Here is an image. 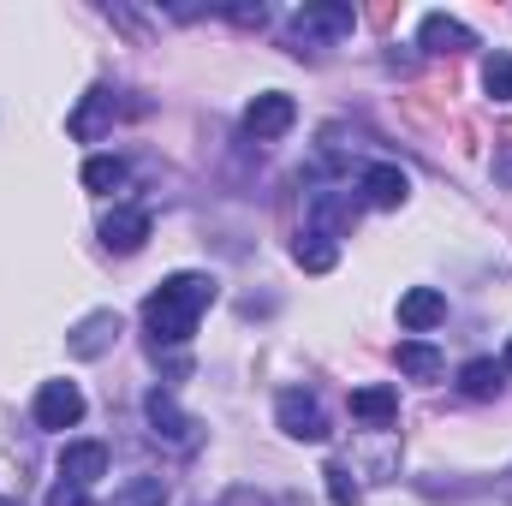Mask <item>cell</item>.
<instances>
[{
  "mask_svg": "<svg viewBox=\"0 0 512 506\" xmlns=\"http://www.w3.org/2000/svg\"><path fill=\"white\" fill-rule=\"evenodd\" d=\"M274 417H280V429L292 435V441H328V417H322V405H316V393H304V387H292V393H280V405H274Z\"/></svg>",
  "mask_w": 512,
  "mask_h": 506,
  "instance_id": "cell-4",
  "label": "cell"
},
{
  "mask_svg": "<svg viewBox=\"0 0 512 506\" xmlns=\"http://www.w3.org/2000/svg\"><path fill=\"white\" fill-rule=\"evenodd\" d=\"M292 120H298V102H292L286 90H262L251 108H245V131H251L256 143H268V137L292 131Z\"/></svg>",
  "mask_w": 512,
  "mask_h": 506,
  "instance_id": "cell-6",
  "label": "cell"
},
{
  "mask_svg": "<svg viewBox=\"0 0 512 506\" xmlns=\"http://www.w3.org/2000/svg\"><path fill=\"white\" fill-rule=\"evenodd\" d=\"M114 334H120V316H114V310H90V316L66 334V352H72V358H102V352L114 346Z\"/></svg>",
  "mask_w": 512,
  "mask_h": 506,
  "instance_id": "cell-12",
  "label": "cell"
},
{
  "mask_svg": "<svg viewBox=\"0 0 512 506\" xmlns=\"http://www.w3.org/2000/svg\"><path fill=\"white\" fill-rule=\"evenodd\" d=\"M48 506H96V501H90V489H78V483H54V489H48Z\"/></svg>",
  "mask_w": 512,
  "mask_h": 506,
  "instance_id": "cell-22",
  "label": "cell"
},
{
  "mask_svg": "<svg viewBox=\"0 0 512 506\" xmlns=\"http://www.w3.org/2000/svg\"><path fill=\"white\" fill-rule=\"evenodd\" d=\"M352 24H358V12L352 6H340V0H316V6H304L298 18H292V42H340V36H352ZM298 48V54H304Z\"/></svg>",
  "mask_w": 512,
  "mask_h": 506,
  "instance_id": "cell-2",
  "label": "cell"
},
{
  "mask_svg": "<svg viewBox=\"0 0 512 506\" xmlns=\"http://www.w3.org/2000/svg\"><path fill=\"white\" fill-rule=\"evenodd\" d=\"M501 376H507V370H501L495 358H471V364L459 370V393H471V399H495V393H501Z\"/></svg>",
  "mask_w": 512,
  "mask_h": 506,
  "instance_id": "cell-16",
  "label": "cell"
},
{
  "mask_svg": "<svg viewBox=\"0 0 512 506\" xmlns=\"http://www.w3.org/2000/svg\"><path fill=\"white\" fill-rule=\"evenodd\" d=\"M120 185H126V161H120V155H90V161H84V191L108 197V191H120Z\"/></svg>",
  "mask_w": 512,
  "mask_h": 506,
  "instance_id": "cell-17",
  "label": "cell"
},
{
  "mask_svg": "<svg viewBox=\"0 0 512 506\" xmlns=\"http://www.w3.org/2000/svg\"><path fill=\"white\" fill-rule=\"evenodd\" d=\"M292 262H298L304 274H328V268L340 262V245H334L328 233H304V239L292 245Z\"/></svg>",
  "mask_w": 512,
  "mask_h": 506,
  "instance_id": "cell-15",
  "label": "cell"
},
{
  "mask_svg": "<svg viewBox=\"0 0 512 506\" xmlns=\"http://www.w3.org/2000/svg\"><path fill=\"white\" fill-rule=\"evenodd\" d=\"M483 90L495 102H512V54H489L483 60Z\"/></svg>",
  "mask_w": 512,
  "mask_h": 506,
  "instance_id": "cell-20",
  "label": "cell"
},
{
  "mask_svg": "<svg viewBox=\"0 0 512 506\" xmlns=\"http://www.w3.org/2000/svg\"><path fill=\"white\" fill-rule=\"evenodd\" d=\"M108 108H114V96H108V90H90V96H84V108L72 114V137L96 143V137H102V120H108Z\"/></svg>",
  "mask_w": 512,
  "mask_h": 506,
  "instance_id": "cell-18",
  "label": "cell"
},
{
  "mask_svg": "<svg viewBox=\"0 0 512 506\" xmlns=\"http://www.w3.org/2000/svg\"><path fill=\"white\" fill-rule=\"evenodd\" d=\"M417 48H423V54H465V48H477V30L459 24V18H447V12H423Z\"/></svg>",
  "mask_w": 512,
  "mask_h": 506,
  "instance_id": "cell-7",
  "label": "cell"
},
{
  "mask_svg": "<svg viewBox=\"0 0 512 506\" xmlns=\"http://www.w3.org/2000/svg\"><path fill=\"white\" fill-rule=\"evenodd\" d=\"M352 417H358L364 429H393V423H399V393L382 387V381H376V387H358V393H352Z\"/></svg>",
  "mask_w": 512,
  "mask_h": 506,
  "instance_id": "cell-13",
  "label": "cell"
},
{
  "mask_svg": "<svg viewBox=\"0 0 512 506\" xmlns=\"http://www.w3.org/2000/svg\"><path fill=\"white\" fill-rule=\"evenodd\" d=\"M30 411H36V429H72L84 417V387L78 381H42Z\"/></svg>",
  "mask_w": 512,
  "mask_h": 506,
  "instance_id": "cell-3",
  "label": "cell"
},
{
  "mask_svg": "<svg viewBox=\"0 0 512 506\" xmlns=\"http://www.w3.org/2000/svg\"><path fill=\"white\" fill-rule=\"evenodd\" d=\"M447 322V298L435 292V286H411L405 298H399V328L405 334H429V328H441Z\"/></svg>",
  "mask_w": 512,
  "mask_h": 506,
  "instance_id": "cell-11",
  "label": "cell"
},
{
  "mask_svg": "<svg viewBox=\"0 0 512 506\" xmlns=\"http://www.w3.org/2000/svg\"><path fill=\"white\" fill-rule=\"evenodd\" d=\"M507 370H512V340H507Z\"/></svg>",
  "mask_w": 512,
  "mask_h": 506,
  "instance_id": "cell-24",
  "label": "cell"
},
{
  "mask_svg": "<svg viewBox=\"0 0 512 506\" xmlns=\"http://www.w3.org/2000/svg\"><path fill=\"white\" fill-rule=\"evenodd\" d=\"M143 417H149V435H155V441H173V447H191V441H197V423H191V417L179 411V399L161 393V387L143 399Z\"/></svg>",
  "mask_w": 512,
  "mask_h": 506,
  "instance_id": "cell-5",
  "label": "cell"
},
{
  "mask_svg": "<svg viewBox=\"0 0 512 506\" xmlns=\"http://www.w3.org/2000/svg\"><path fill=\"white\" fill-rule=\"evenodd\" d=\"M322 477H328V501L334 506H358V477H352L346 465H328Z\"/></svg>",
  "mask_w": 512,
  "mask_h": 506,
  "instance_id": "cell-21",
  "label": "cell"
},
{
  "mask_svg": "<svg viewBox=\"0 0 512 506\" xmlns=\"http://www.w3.org/2000/svg\"><path fill=\"white\" fill-rule=\"evenodd\" d=\"M102 477H108V447H102V441H66V447H60V483L96 489Z\"/></svg>",
  "mask_w": 512,
  "mask_h": 506,
  "instance_id": "cell-8",
  "label": "cell"
},
{
  "mask_svg": "<svg viewBox=\"0 0 512 506\" xmlns=\"http://www.w3.org/2000/svg\"><path fill=\"white\" fill-rule=\"evenodd\" d=\"M102 245L114 256H131L149 245V209H137V203H120L108 221H102Z\"/></svg>",
  "mask_w": 512,
  "mask_h": 506,
  "instance_id": "cell-10",
  "label": "cell"
},
{
  "mask_svg": "<svg viewBox=\"0 0 512 506\" xmlns=\"http://www.w3.org/2000/svg\"><path fill=\"white\" fill-rule=\"evenodd\" d=\"M358 191H364L370 209H399V203L411 197V179H405V167H393V161H370V167L358 173Z\"/></svg>",
  "mask_w": 512,
  "mask_h": 506,
  "instance_id": "cell-9",
  "label": "cell"
},
{
  "mask_svg": "<svg viewBox=\"0 0 512 506\" xmlns=\"http://www.w3.org/2000/svg\"><path fill=\"white\" fill-rule=\"evenodd\" d=\"M0 506H18V501H0Z\"/></svg>",
  "mask_w": 512,
  "mask_h": 506,
  "instance_id": "cell-25",
  "label": "cell"
},
{
  "mask_svg": "<svg viewBox=\"0 0 512 506\" xmlns=\"http://www.w3.org/2000/svg\"><path fill=\"white\" fill-rule=\"evenodd\" d=\"M393 364H399V370H405L411 381H441V370H447V358H441L429 340H399Z\"/></svg>",
  "mask_w": 512,
  "mask_h": 506,
  "instance_id": "cell-14",
  "label": "cell"
},
{
  "mask_svg": "<svg viewBox=\"0 0 512 506\" xmlns=\"http://www.w3.org/2000/svg\"><path fill=\"white\" fill-rule=\"evenodd\" d=\"M507 149H512V137H507ZM501 179H512V161H501Z\"/></svg>",
  "mask_w": 512,
  "mask_h": 506,
  "instance_id": "cell-23",
  "label": "cell"
},
{
  "mask_svg": "<svg viewBox=\"0 0 512 506\" xmlns=\"http://www.w3.org/2000/svg\"><path fill=\"white\" fill-rule=\"evenodd\" d=\"M215 274H197V268H185V274H167L149 298H143V334L155 340V346H179V340H191V328H197V316L215 304Z\"/></svg>",
  "mask_w": 512,
  "mask_h": 506,
  "instance_id": "cell-1",
  "label": "cell"
},
{
  "mask_svg": "<svg viewBox=\"0 0 512 506\" xmlns=\"http://www.w3.org/2000/svg\"><path fill=\"white\" fill-rule=\"evenodd\" d=\"M114 506H167V483L161 477H131L126 489H114Z\"/></svg>",
  "mask_w": 512,
  "mask_h": 506,
  "instance_id": "cell-19",
  "label": "cell"
}]
</instances>
